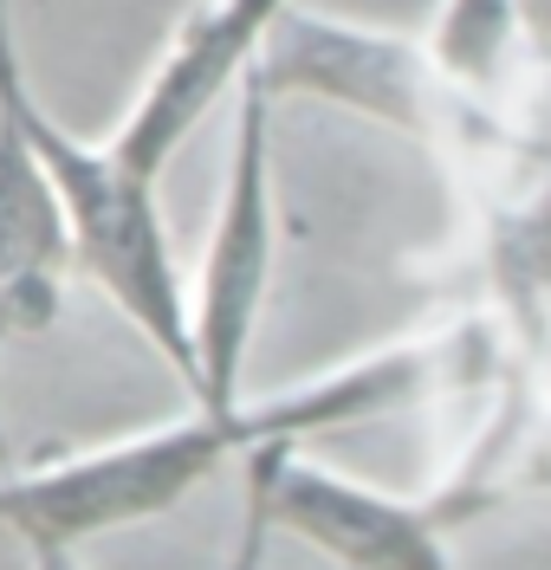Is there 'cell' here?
Returning a JSON list of instances; mask_svg holds the SVG:
<instances>
[{"label":"cell","mask_w":551,"mask_h":570,"mask_svg":"<svg viewBox=\"0 0 551 570\" xmlns=\"http://www.w3.org/2000/svg\"><path fill=\"white\" fill-rule=\"evenodd\" d=\"M422 46H429L435 71L461 98H493L506 85V66L519 52L513 0H441V13Z\"/></svg>","instance_id":"8"},{"label":"cell","mask_w":551,"mask_h":570,"mask_svg":"<svg viewBox=\"0 0 551 570\" xmlns=\"http://www.w3.org/2000/svg\"><path fill=\"white\" fill-rule=\"evenodd\" d=\"M286 0H201L176 27L169 52L156 59L144 98L130 105V117L110 137V149L124 163H137L144 176H163L169 156L188 142V130L240 85V71L254 66L259 33H266V20Z\"/></svg>","instance_id":"7"},{"label":"cell","mask_w":551,"mask_h":570,"mask_svg":"<svg viewBox=\"0 0 551 570\" xmlns=\"http://www.w3.org/2000/svg\"><path fill=\"white\" fill-rule=\"evenodd\" d=\"M20 117H27V137H33L46 176H52L59 214H66L72 266L144 331L156 344V356L195 395L188 292H183V273H176V253H169L163 208H156V176H144L137 163H124L110 142L98 149V142L72 137L52 110L39 105L33 78H20Z\"/></svg>","instance_id":"2"},{"label":"cell","mask_w":551,"mask_h":570,"mask_svg":"<svg viewBox=\"0 0 551 570\" xmlns=\"http://www.w3.org/2000/svg\"><path fill=\"white\" fill-rule=\"evenodd\" d=\"M259 441V415L247 402L234 409H201L183 422L144 428L130 441H105L66 461L0 473V525L33 551V564L59 570L78 544L124 525H144L176 512L227 454Z\"/></svg>","instance_id":"1"},{"label":"cell","mask_w":551,"mask_h":570,"mask_svg":"<svg viewBox=\"0 0 551 570\" xmlns=\"http://www.w3.org/2000/svg\"><path fill=\"white\" fill-rule=\"evenodd\" d=\"M298 441H254L247 454V558L259 532H293L318 544L331 564L351 570H441V519L435 505H409L293 454Z\"/></svg>","instance_id":"5"},{"label":"cell","mask_w":551,"mask_h":570,"mask_svg":"<svg viewBox=\"0 0 551 570\" xmlns=\"http://www.w3.org/2000/svg\"><path fill=\"white\" fill-rule=\"evenodd\" d=\"M273 253H279V220H273V98L240 71V110H234V156H227V188L201 279L188 298V344H195V402L201 409H234L240 402V370L254 351V324L273 285Z\"/></svg>","instance_id":"4"},{"label":"cell","mask_w":551,"mask_h":570,"mask_svg":"<svg viewBox=\"0 0 551 570\" xmlns=\"http://www.w3.org/2000/svg\"><path fill=\"white\" fill-rule=\"evenodd\" d=\"M20 78L27 59L13 33V0H0V344L52 331L72 266L66 214L20 117Z\"/></svg>","instance_id":"6"},{"label":"cell","mask_w":551,"mask_h":570,"mask_svg":"<svg viewBox=\"0 0 551 570\" xmlns=\"http://www.w3.org/2000/svg\"><path fill=\"white\" fill-rule=\"evenodd\" d=\"M513 20H519V46L532 52V66L551 71V0H513Z\"/></svg>","instance_id":"9"},{"label":"cell","mask_w":551,"mask_h":570,"mask_svg":"<svg viewBox=\"0 0 551 570\" xmlns=\"http://www.w3.org/2000/svg\"><path fill=\"white\" fill-rule=\"evenodd\" d=\"M247 78L273 105L279 98H325V105L376 117V124L422 142L454 137V130L474 124L468 98L435 71L429 46H415L403 33H383V27H351V20L298 7V0H286L266 20Z\"/></svg>","instance_id":"3"}]
</instances>
